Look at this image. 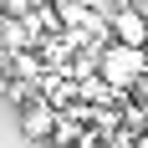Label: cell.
Segmentation results:
<instances>
[{"instance_id": "2", "label": "cell", "mask_w": 148, "mask_h": 148, "mask_svg": "<svg viewBox=\"0 0 148 148\" xmlns=\"http://www.w3.org/2000/svg\"><path fill=\"white\" fill-rule=\"evenodd\" d=\"M21 112V133L36 138V143H51V138L61 133V123H56V102H46V97H31L26 107H15Z\"/></svg>"}, {"instance_id": "1", "label": "cell", "mask_w": 148, "mask_h": 148, "mask_svg": "<svg viewBox=\"0 0 148 148\" xmlns=\"http://www.w3.org/2000/svg\"><path fill=\"white\" fill-rule=\"evenodd\" d=\"M97 66H102V82L107 87H133V82H143L148 77V46H107L102 56H97Z\"/></svg>"}, {"instance_id": "5", "label": "cell", "mask_w": 148, "mask_h": 148, "mask_svg": "<svg viewBox=\"0 0 148 148\" xmlns=\"http://www.w3.org/2000/svg\"><path fill=\"white\" fill-rule=\"evenodd\" d=\"M133 148H148V128H143V133H133Z\"/></svg>"}, {"instance_id": "4", "label": "cell", "mask_w": 148, "mask_h": 148, "mask_svg": "<svg viewBox=\"0 0 148 148\" xmlns=\"http://www.w3.org/2000/svg\"><path fill=\"white\" fill-rule=\"evenodd\" d=\"M0 15H31V0H0Z\"/></svg>"}, {"instance_id": "3", "label": "cell", "mask_w": 148, "mask_h": 148, "mask_svg": "<svg viewBox=\"0 0 148 148\" xmlns=\"http://www.w3.org/2000/svg\"><path fill=\"white\" fill-rule=\"evenodd\" d=\"M107 26H112V36H118L123 46H148V10L143 5H123Z\"/></svg>"}, {"instance_id": "6", "label": "cell", "mask_w": 148, "mask_h": 148, "mask_svg": "<svg viewBox=\"0 0 148 148\" xmlns=\"http://www.w3.org/2000/svg\"><path fill=\"white\" fill-rule=\"evenodd\" d=\"M143 102H148V77H143Z\"/></svg>"}]
</instances>
